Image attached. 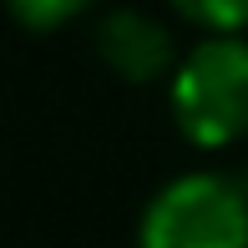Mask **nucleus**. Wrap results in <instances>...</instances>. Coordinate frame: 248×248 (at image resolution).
<instances>
[{
  "label": "nucleus",
  "mask_w": 248,
  "mask_h": 248,
  "mask_svg": "<svg viewBox=\"0 0 248 248\" xmlns=\"http://www.w3.org/2000/svg\"><path fill=\"white\" fill-rule=\"evenodd\" d=\"M172 122L193 147L218 152L248 137V36H202L167 81Z\"/></svg>",
  "instance_id": "nucleus-1"
},
{
  "label": "nucleus",
  "mask_w": 248,
  "mask_h": 248,
  "mask_svg": "<svg viewBox=\"0 0 248 248\" xmlns=\"http://www.w3.org/2000/svg\"><path fill=\"white\" fill-rule=\"evenodd\" d=\"M137 248H248V187L233 172H183L142 208Z\"/></svg>",
  "instance_id": "nucleus-2"
},
{
  "label": "nucleus",
  "mask_w": 248,
  "mask_h": 248,
  "mask_svg": "<svg viewBox=\"0 0 248 248\" xmlns=\"http://www.w3.org/2000/svg\"><path fill=\"white\" fill-rule=\"evenodd\" d=\"M96 56L132 86H147V81H172L177 71V46H172V31L162 20H152L147 10H107L96 26Z\"/></svg>",
  "instance_id": "nucleus-3"
},
{
  "label": "nucleus",
  "mask_w": 248,
  "mask_h": 248,
  "mask_svg": "<svg viewBox=\"0 0 248 248\" xmlns=\"http://www.w3.org/2000/svg\"><path fill=\"white\" fill-rule=\"evenodd\" d=\"M172 5L208 36H243L248 31V0H172Z\"/></svg>",
  "instance_id": "nucleus-4"
},
{
  "label": "nucleus",
  "mask_w": 248,
  "mask_h": 248,
  "mask_svg": "<svg viewBox=\"0 0 248 248\" xmlns=\"http://www.w3.org/2000/svg\"><path fill=\"white\" fill-rule=\"evenodd\" d=\"M5 5H10V16L26 31H61V26H71L81 10H92L96 0H5Z\"/></svg>",
  "instance_id": "nucleus-5"
}]
</instances>
